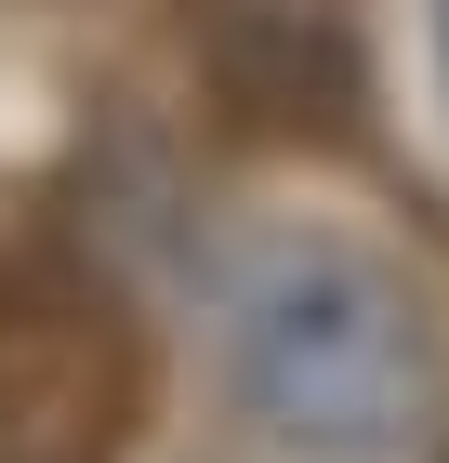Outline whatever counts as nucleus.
Segmentation results:
<instances>
[{
  "label": "nucleus",
  "instance_id": "2",
  "mask_svg": "<svg viewBox=\"0 0 449 463\" xmlns=\"http://www.w3.org/2000/svg\"><path fill=\"white\" fill-rule=\"evenodd\" d=\"M436 53H449V0H436Z\"/></svg>",
  "mask_w": 449,
  "mask_h": 463
},
{
  "label": "nucleus",
  "instance_id": "1",
  "mask_svg": "<svg viewBox=\"0 0 449 463\" xmlns=\"http://www.w3.org/2000/svg\"><path fill=\"white\" fill-rule=\"evenodd\" d=\"M211 371L304 463H383L436 411V305L331 225H265L211 279Z\"/></svg>",
  "mask_w": 449,
  "mask_h": 463
},
{
  "label": "nucleus",
  "instance_id": "3",
  "mask_svg": "<svg viewBox=\"0 0 449 463\" xmlns=\"http://www.w3.org/2000/svg\"><path fill=\"white\" fill-rule=\"evenodd\" d=\"M14 463H40V450H14Z\"/></svg>",
  "mask_w": 449,
  "mask_h": 463
}]
</instances>
